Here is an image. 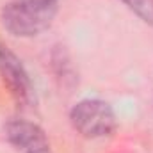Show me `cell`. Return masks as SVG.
<instances>
[{"label": "cell", "mask_w": 153, "mask_h": 153, "mask_svg": "<svg viewBox=\"0 0 153 153\" xmlns=\"http://www.w3.org/2000/svg\"><path fill=\"white\" fill-rule=\"evenodd\" d=\"M57 11V0H11L2 9V23L16 38H32L52 25Z\"/></svg>", "instance_id": "6da1fadb"}, {"label": "cell", "mask_w": 153, "mask_h": 153, "mask_svg": "<svg viewBox=\"0 0 153 153\" xmlns=\"http://www.w3.org/2000/svg\"><path fill=\"white\" fill-rule=\"evenodd\" d=\"M71 125L84 137L96 139L111 135L116 128V116L111 105L103 100H82L70 112Z\"/></svg>", "instance_id": "7a4b0ae2"}, {"label": "cell", "mask_w": 153, "mask_h": 153, "mask_svg": "<svg viewBox=\"0 0 153 153\" xmlns=\"http://www.w3.org/2000/svg\"><path fill=\"white\" fill-rule=\"evenodd\" d=\"M0 75L4 84L18 103H29L32 98V84L22 61L4 45H0Z\"/></svg>", "instance_id": "3957f363"}, {"label": "cell", "mask_w": 153, "mask_h": 153, "mask_svg": "<svg viewBox=\"0 0 153 153\" xmlns=\"http://www.w3.org/2000/svg\"><path fill=\"white\" fill-rule=\"evenodd\" d=\"M5 135L18 153H52L45 132L36 123L13 119L5 126Z\"/></svg>", "instance_id": "277c9868"}, {"label": "cell", "mask_w": 153, "mask_h": 153, "mask_svg": "<svg viewBox=\"0 0 153 153\" xmlns=\"http://www.w3.org/2000/svg\"><path fill=\"white\" fill-rule=\"evenodd\" d=\"M130 11H134L143 22L153 25V0H123Z\"/></svg>", "instance_id": "5b68a950"}]
</instances>
